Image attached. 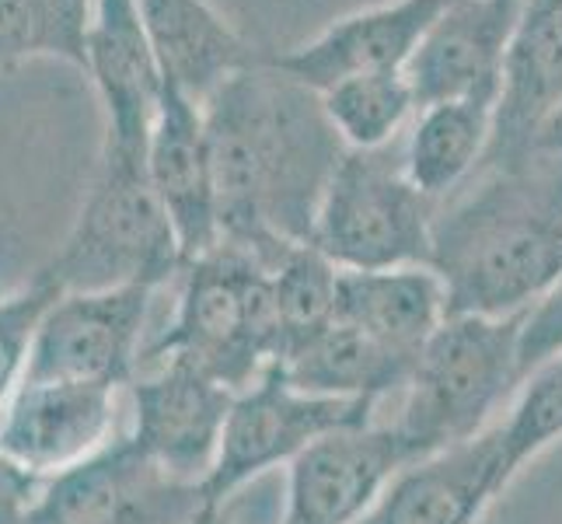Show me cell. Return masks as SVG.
Wrapping results in <instances>:
<instances>
[{
	"instance_id": "d6a6232c",
	"label": "cell",
	"mask_w": 562,
	"mask_h": 524,
	"mask_svg": "<svg viewBox=\"0 0 562 524\" xmlns=\"http://www.w3.org/2000/svg\"><path fill=\"white\" fill-rule=\"evenodd\" d=\"M307 4H315V0H307Z\"/></svg>"
},
{
	"instance_id": "7c38bea8",
	"label": "cell",
	"mask_w": 562,
	"mask_h": 524,
	"mask_svg": "<svg viewBox=\"0 0 562 524\" xmlns=\"http://www.w3.org/2000/svg\"><path fill=\"white\" fill-rule=\"evenodd\" d=\"M130 395L133 426L126 437L168 476L203 487L235 392L182 360H161L150 378L130 381Z\"/></svg>"
},
{
	"instance_id": "cb8c5ba5",
	"label": "cell",
	"mask_w": 562,
	"mask_h": 524,
	"mask_svg": "<svg viewBox=\"0 0 562 524\" xmlns=\"http://www.w3.org/2000/svg\"><path fill=\"white\" fill-rule=\"evenodd\" d=\"M562 441V357L517 384L510 413L496 423V479L507 490L531 458Z\"/></svg>"
},
{
	"instance_id": "ac0fdd59",
	"label": "cell",
	"mask_w": 562,
	"mask_h": 524,
	"mask_svg": "<svg viewBox=\"0 0 562 524\" xmlns=\"http://www.w3.org/2000/svg\"><path fill=\"white\" fill-rule=\"evenodd\" d=\"M562 109V11H525L503 56L493 130L482 165L528 154ZM479 165V168H482Z\"/></svg>"
},
{
	"instance_id": "f1b7e54d",
	"label": "cell",
	"mask_w": 562,
	"mask_h": 524,
	"mask_svg": "<svg viewBox=\"0 0 562 524\" xmlns=\"http://www.w3.org/2000/svg\"><path fill=\"white\" fill-rule=\"evenodd\" d=\"M38 487H43V479L25 472L22 465H14L0 451V524H22Z\"/></svg>"
},
{
	"instance_id": "8992f818",
	"label": "cell",
	"mask_w": 562,
	"mask_h": 524,
	"mask_svg": "<svg viewBox=\"0 0 562 524\" xmlns=\"http://www.w3.org/2000/svg\"><path fill=\"white\" fill-rule=\"evenodd\" d=\"M437 207L405 175L402 141L346 150L325 186L307 245L336 269L426 266Z\"/></svg>"
},
{
	"instance_id": "277c9868",
	"label": "cell",
	"mask_w": 562,
	"mask_h": 524,
	"mask_svg": "<svg viewBox=\"0 0 562 524\" xmlns=\"http://www.w3.org/2000/svg\"><path fill=\"white\" fill-rule=\"evenodd\" d=\"M176 277H182L176 315L144 354L182 360L227 392H241L280 354L269 269L238 248L217 245L182 263Z\"/></svg>"
},
{
	"instance_id": "9c48e42d",
	"label": "cell",
	"mask_w": 562,
	"mask_h": 524,
	"mask_svg": "<svg viewBox=\"0 0 562 524\" xmlns=\"http://www.w3.org/2000/svg\"><path fill=\"white\" fill-rule=\"evenodd\" d=\"M154 294L150 283L60 294L35 333L25 378L130 384Z\"/></svg>"
},
{
	"instance_id": "ffe728a7",
	"label": "cell",
	"mask_w": 562,
	"mask_h": 524,
	"mask_svg": "<svg viewBox=\"0 0 562 524\" xmlns=\"http://www.w3.org/2000/svg\"><path fill=\"white\" fill-rule=\"evenodd\" d=\"M333 319L392 354L416 360L426 339L448 319V301L430 266L339 269Z\"/></svg>"
},
{
	"instance_id": "e0dca14e",
	"label": "cell",
	"mask_w": 562,
	"mask_h": 524,
	"mask_svg": "<svg viewBox=\"0 0 562 524\" xmlns=\"http://www.w3.org/2000/svg\"><path fill=\"white\" fill-rule=\"evenodd\" d=\"M503 497L496 479V426L402 469L357 524H479Z\"/></svg>"
},
{
	"instance_id": "44dd1931",
	"label": "cell",
	"mask_w": 562,
	"mask_h": 524,
	"mask_svg": "<svg viewBox=\"0 0 562 524\" xmlns=\"http://www.w3.org/2000/svg\"><path fill=\"white\" fill-rule=\"evenodd\" d=\"M413 364L416 360L398 357L371 336L333 319L318 333L290 346L273 367L304 395L353 399L378 410L381 399L402 392Z\"/></svg>"
},
{
	"instance_id": "4dcf8cb0",
	"label": "cell",
	"mask_w": 562,
	"mask_h": 524,
	"mask_svg": "<svg viewBox=\"0 0 562 524\" xmlns=\"http://www.w3.org/2000/svg\"><path fill=\"white\" fill-rule=\"evenodd\" d=\"M192 524H235V521H231L224 503H210V508H203V514L192 521Z\"/></svg>"
},
{
	"instance_id": "5bb4252c",
	"label": "cell",
	"mask_w": 562,
	"mask_h": 524,
	"mask_svg": "<svg viewBox=\"0 0 562 524\" xmlns=\"http://www.w3.org/2000/svg\"><path fill=\"white\" fill-rule=\"evenodd\" d=\"M448 4L451 0H392L339 18L312 43L286 53H262V60L312 91H325L357 74L405 70L419 38Z\"/></svg>"
},
{
	"instance_id": "484cf974",
	"label": "cell",
	"mask_w": 562,
	"mask_h": 524,
	"mask_svg": "<svg viewBox=\"0 0 562 524\" xmlns=\"http://www.w3.org/2000/svg\"><path fill=\"white\" fill-rule=\"evenodd\" d=\"M60 294V283L46 269H38L25 287L0 298V410L18 392V384L25 381L35 333Z\"/></svg>"
},
{
	"instance_id": "83f0119b",
	"label": "cell",
	"mask_w": 562,
	"mask_h": 524,
	"mask_svg": "<svg viewBox=\"0 0 562 524\" xmlns=\"http://www.w3.org/2000/svg\"><path fill=\"white\" fill-rule=\"evenodd\" d=\"M38 56L32 0H0V70Z\"/></svg>"
},
{
	"instance_id": "52a82bcc",
	"label": "cell",
	"mask_w": 562,
	"mask_h": 524,
	"mask_svg": "<svg viewBox=\"0 0 562 524\" xmlns=\"http://www.w3.org/2000/svg\"><path fill=\"white\" fill-rule=\"evenodd\" d=\"M363 423H374V405L304 395L269 364L231 399L217 458L203 479V497L206 503H227L245 482L277 465H290L312 441Z\"/></svg>"
},
{
	"instance_id": "603a6c76",
	"label": "cell",
	"mask_w": 562,
	"mask_h": 524,
	"mask_svg": "<svg viewBox=\"0 0 562 524\" xmlns=\"http://www.w3.org/2000/svg\"><path fill=\"white\" fill-rule=\"evenodd\" d=\"M318 102L346 150H378L395 144L405 120L416 112L405 70L342 77L318 91Z\"/></svg>"
},
{
	"instance_id": "d4e9b609",
	"label": "cell",
	"mask_w": 562,
	"mask_h": 524,
	"mask_svg": "<svg viewBox=\"0 0 562 524\" xmlns=\"http://www.w3.org/2000/svg\"><path fill=\"white\" fill-rule=\"evenodd\" d=\"M336 280H339V269L328 263L315 245L286 248V256L269 269V290H273L277 322H280L277 360L290 346H297L301 339H307L333 322Z\"/></svg>"
},
{
	"instance_id": "5b68a950",
	"label": "cell",
	"mask_w": 562,
	"mask_h": 524,
	"mask_svg": "<svg viewBox=\"0 0 562 524\" xmlns=\"http://www.w3.org/2000/svg\"><path fill=\"white\" fill-rule=\"evenodd\" d=\"M43 269L64 294L126 283L161 290L179 274V242L147 179V144L102 141L99 171L85 207Z\"/></svg>"
},
{
	"instance_id": "4316f807",
	"label": "cell",
	"mask_w": 562,
	"mask_h": 524,
	"mask_svg": "<svg viewBox=\"0 0 562 524\" xmlns=\"http://www.w3.org/2000/svg\"><path fill=\"white\" fill-rule=\"evenodd\" d=\"M555 357H562V274L552 280L546 294L528 308L525 322H520V339H517L520 381Z\"/></svg>"
},
{
	"instance_id": "6da1fadb",
	"label": "cell",
	"mask_w": 562,
	"mask_h": 524,
	"mask_svg": "<svg viewBox=\"0 0 562 524\" xmlns=\"http://www.w3.org/2000/svg\"><path fill=\"white\" fill-rule=\"evenodd\" d=\"M217 203V245L273 269L286 248L312 242L325 186L342 141L318 91L266 60L238 70L203 102Z\"/></svg>"
},
{
	"instance_id": "9a60e30c",
	"label": "cell",
	"mask_w": 562,
	"mask_h": 524,
	"mask_svg": "<svg viewBox=\"0 0 562 524\" xmlns=\"http://www.w3.org/2000/svg\"><path fill=\"white\" fill-rule=\"evenodd\" d=\"M147 179L154 186L182 263L217 248V203L203 105L165 85L147 133Z\"/></svg>"
},
{
	"instance_id": "7402d4cb",
	"label": "cell",
	"mask_w": 562,
	"mask_h": 524,
	"mask_svg": "<svg viewBox=\"0 0 562 524\" xmlns=\"http://www.w3.org/2000/svg\"><path fill=\"white\" fill-rule=\"evenodd\" d=\"M493 130V105L451 99L423 105L402 141V168L426 200L443 203L472 179Z\"/></svg>"
},
{
	"instance_id": "ba28073f",
	"label": "cell",
	"mask_w": 562,
	"mask_h": 524,
	"mask_svg": "<svg viewBox=\"0 0 562 524\" xmlns=\"http://www.w3.org/2000/svg\"><path fill=\"white\" fill-rule=\"evenodd\" d=\"M210 508L200 482L154 465L126 434L43 479L22 524H192Z\"/></svg>"
},
{
	"instance_id": "f546056e",
	"label": "cell",
	"mask_w": 562,
	"mask_h": 524,
	"mask_svg": "<svg viewBox=\"0 0 562 524\" xmlns=\"http://www.w3.org/2000/svg\"><path fill=\"white\" fill-rule=\"evenodd\" d=\"M535 150H552V154H562V109H559V112L552 115V120L546 123V130L538 133Z\"/></svg>"
},
{
	"instance_id": "2e32d148",
	"label": "cell",
	"mask_w": 562,
	"mask_h": 524,
	"mask_svg": "<svg viewBox=\"0 0 562 524\" xmlns=\"http://www.w3.org/2000/svg\"><path fill=\"white\" fill-rule=\"evenodd\" d=\"M85 74L105 109V141L147 144L165 77L137 0H94L85 38Z\"/></svg>"
},
{
	"instance_id": "30bf717a",
	"label": "cell",
	"mask_w": 562,
	"mask_h": 524,
	"mask_svg": "<svg viewBox=\"0 0 562 524\" xmlns=\"http://www.w3.org/2000/svg\"><path fill=\"white\" fill-rule=\"evenodd\" d=\"M409 465L416 455L392 423L325 434L286 465L280 524H357Z\"/></svg>"
},
{
	"instance_id": "1f68e13d",
	"label": "cell",
	"mask_w": 562,
	"mask_h": 524,
	"mask_svg": "<svg viewBox=\"0 0 562 524\" xmlns=\"http://www.w3.org/2000/svg\"><path fill=\"white\" fill-rule=\"evenodd\" d=\"M525 11H562V0H525Z\"/></svg>"
},
{
	"instance_id": "3957f363",
	"label": "cell",
	"mask_w": 562,
	"mask_h": 524,
	"mask_svg": "<svg viewBox=\"0 0 562 524\" xmlns=\"http://www.w3.org/2000/svg\"><path fill=\"white\" fill-rule=\"evenodd\" d=\"M525 312L448 315L426 339L392 420L416 461L479 437L517 384V339Z\"/></svg>"
},
{
	"instance_id": "7a4b0ae2",
	"label": "cell",
	"mask_w": 562,
	"mask_h": 524,
	"mask_svg": "<svg viewBox=\"0 0 562 524\" xmlns=\"http://www.w3.org/2000/svg\"><path fill=\"white\" fill-rule=\"evenodd\" d=\"M448 315L528 312L562 274V154L528 150L482 165L430 227Z\"/></svg>"
},
{
	"instance_id": "8fae6325",
	"label": "cell",
	"mask_w": 562,
	"mask_h": 524,
	"mask_svg": "<svg viewBox=\"0 0 562 524\" xmlns=\"http://www.w3.org/2000/svg\"><path fill=\"white\" fill-rule=\"evenodd\" d=\"M115 392L94 381H22L0 410V451L49 479L115 437Z\"/></svg>"
},
{
	"instance_id": "d6986e66",
	"label": "cell",
	"mask_w": 562,
	"mask_h": 524,
	"mask_svg": "<svg viewBox=\"0 0 562 524\" xmlns=\"http://www.w3.org/2000/svg\"><path fill=\"white\" fill-rule=\"evenodd\" d=\"M137 8L165 85L200 105L227 77L262 60V53L206 0H137Z\"/></svg>"
},
{
	"instance_id": "4fadbf2b",
	"label": "cell",
	"mask_w": 562,
	"mask_h": 524,
	"mask_svg": "<svg viewBox=\"0 0 562 524\" xmlns=\"http://www.w3.org/2000/svg\"><path fill=\"white\" fill-rule=\"evenodd\" d=\"M520 14L525 0H451L419 38L413 60L405 64L416 109L451 99L493 105L499 94L503 56Z\"/></svg>"
}]
</instances>
